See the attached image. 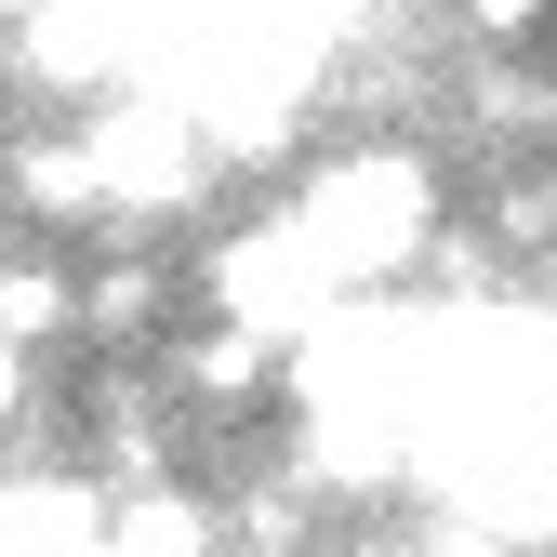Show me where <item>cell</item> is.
I'll use <instances>...</instances> for the list:
<instances>
[{"instance_id":"1","label":"cell","mask_w":557,"mask_h":557,"mask_svg":"<svg viewBox=\"0 0 557 557\" xmlns=\"http://www.w3.org/2000/svg\"><path fill=\"white\" fill-rule=\"evenodd\" d=\"M425 160H398V147H359V160H332L306 199H293V239L332 265V293L345 278H385V265H411V239H425Z\"/></svg>"},{"instance_id":"2","label":"cell","mask_w":557,"mask_h":557,"mask_svg":"<svg viewBox=\"0 0 557 557\" xmlns=\"http://www.w3.org/2000/svg\"><path fill=\"white\" fill-rule=\"evenodd\" d=\"M81 147H94L107 213H186L199 173H213V160H199V133H186V107H107Z\"/></svg>"},{"instance_id":"3","label":"cell","mask_w":557,"mask_h":557,"mask_svg":"<svg viewBox=\"0 0 557 557\" xmlns=\"http://www.w3.org/2000/svg\"><path fill=\"white\" fill-rule=\"evenodd\" d=\"M213 544V518H199L186 492H147V505H120V557H199Z\"/></svg>"},{"instance_id":"4","label":"cell","mask_w":557,"mask_h":557,"mask_svg":"<svg viewBox=\"0 0 557 557\" xmlns=\"http://www.w3.org/2000/svg\"><path fill=\"white\" fill-rule=\"evenodd\" d=\"M265 345H278V332H252V319H226V332H199V359H186V385H199V398H252V372H265Z\"/></svg>"},{"instance_id":"5","label":"cell","mask_w":557,"mask_h":557,"mask_svg":"<svg viewBox=\"0 0 557 557\" xmlns=\"http://www.w3.org/2000/svg\"><path fill=\"white\" fill-rule=\"evenodd\" d=\"M147 306H160V278H147V265H107V278H94V306H81V319H94L107 345H133V332H147Z\"/></svg>"},{"instance_id":"6","label":"cell","mask_w":557,"mask_h":557,"mask_svg":"<svg viewBox=\"0 0 557 557\" xmlns=\"http://www.w3.org/2000/svg\"><path fill=\"white\" fill-rule=\"evenodd\" d=\"M40 332H66V278L53 265H14V345H40Z\"/></svg>"},{"instance_id":"7","label":"cell","mask_w":557,"mask_h":557,"mask_svg":"<svg viewBox=\"0 0 557 557\" xmlns=\"http://www.w3.org/2000/svg\"><path fill=\"white\" fill-rule=\"evenodd\" d=\"M465 27H492V40H531V27H544V0H465Z\"/></svg>"}]
</instances>
